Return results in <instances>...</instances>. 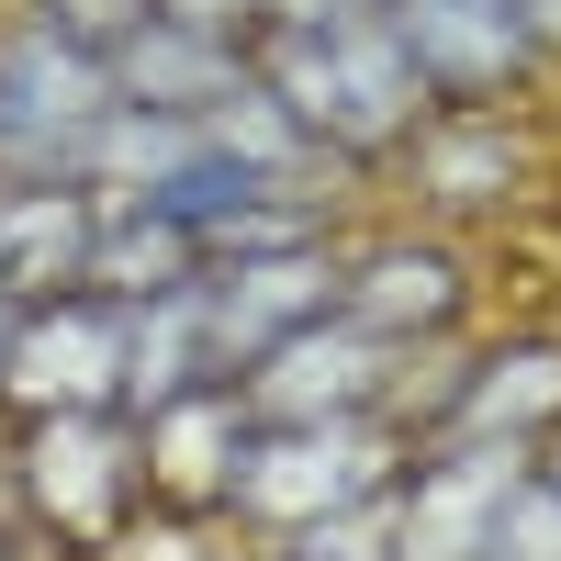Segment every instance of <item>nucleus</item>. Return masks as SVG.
<instances>
[{
	"mask_svg": "<svg viewBox=\"0 0 561 561\" xmlns=\"http://www.w3.org/2000/svg\"><path fill=\"white\" fill-rule=\"evenodd\" d=\"M528 472V449H494V438H438V460H415V472L382 494V539L393 561H483V528L505 483Z\"/></svg>",
	"mask_w": 561,
	"mask_h": 561,
	"instance_id": "6e6552de",
	"label": "nucleus"
},
{
	"mask_svg": "<svg viewBox=\"0 0 561 561\" xmlns=\"http://www.w3.org/2000/svg\"><path fill=\"white\" fill-rule=\"evenodd\" d=\"M0 102L23 124V180H68V147L113 113V57L68 45L57 23H23L0 34Z\"/></svg>",
	"mask_w": 561,
	"mask_h": 561,
	"instance_id": "1a4fd4ad",
	"label": "nucleus"
},
{
	"mask_svg": "<svg viewBox=\"0 0 561 561\" xmlns=\"http://www.w3.org/2000/svg\"><path fill=\"white\" fill-rule=\"evenodd\" d=\"M393 337H370V325L348 314H314L293 325L280 348H259L237 370V404H248V427H325V415H382L393 393Z\"/></svg>",
	"mask_w": 561,
	"mask_h": 561,
	"instance_id": "39448f33",
	"label": "nucleus"
},
{
	"mask_svg": "<svg viewBox=\"0 0 561 561\" xmlns=\"http://www.w3.org/2000/svg\"><path fill=\"white\" fill-rule=\"evenodd\" d=\"M147 23L214 34V45H248V34H259V0H147Z\"/></svg>",
	"mask_w": 561,
	"mask_h": 561,
	"instance_id": "6ab92c4d",
	"label": "nucleus"
},
{
	"mask_svg": "<svg viewBox=\"0 0 561 561\" xmlns=\"http://www.w3.org/2000/svg\"><path fill=\"white\" fill-rule=\"evenodd\" d=\"M382 23H393V45H404V68H415V90L427 102H494L505 79H528L550 45L517 23V0H382Z\"/></svg>",
	"mask_w": 561,
	"mask_h": 561,
	"instance_id": "0eeeda50",
	"label": "nucleus"
},
{
	"mask_svg": "<svg viewBox=\"0 0 561 561\" xmlns=\"http://www.w3.org/2000/svg\"><path fill=\"white\" fill-rule=\"evenodd\" d=\"M483 561H561V483L539 472V460L505 483L494 528H483Z\"/></svg>",
	"mask_w": 561,
	"mask_h": 561,
	"instance_id": "dca6fc26",
	"label": "nucleus"
},
{
	"mask_svg": "<svg viewBox=\"0 0 561 561\" xmlns=\"http://www.w3.org/2000/svg\"><path fill=\"white\" fill-rule=\"evenodd\" d=\"M237 449H248L237 382H203V393H169V404L135 415V472H147V505H225Z\"/></svg>",
	"mask_w": 561,
	"mask_h": 561,
	"instance_id": "9b49d317",
	"label": "nucleus"
},
{
	"mask_svg": "<svg viewBox=\"0 0 561 561\" xmlns=\"http://www.w3.org/2000/svg\"><path fill=\"white\" fill-rule=\"evenodd\" d=\"M438 203H505V180H517V147H505V124H460V135H427L415 147Z\"/></svg>",
	"mask_w": 561,
	"mask_h": 561,
	"instance_id": "2eb2a0df",
	"label": "nucleus"
},
{
	"mask_svg": "<svg viewBox=\"0 0 561 561\" xmlns=\"http://www.w3.org/2000/svg\"><path fill=\"white\" fill-rule=\"evenodd\" d=\"M203 304V348H214V382H237L259 348H280L293 325L337 314V259L325 248H259V259H214L192 280Z\"/></svg>",
	"mask_w": 561,
	"mask_h": 561,
	"instance_id": "423d86ee",
	"label": "nucleus"
},
{
	"mask_svg": "<svg viewBox=\"0 0 561 561\" xmlns=\"http://www.w3.org/2000/svg\"><path fill=\"white\" fill-rule=\"evenodd\" d=\"M460 304H472V270H460L438 237H393V248H370V259L337 270V314L370 325V337H393V348L449 337Z\"/></svg>",
	"mask_w": 561,
	"mask_h": 561,
	"instance_id": "f8f14e48",
	"label": "nucleus"
},
{
	"mask_svg": "<svg viewBox=\"0 0 561 561\" xmlns=\"http://www.w3.org/2000/svg\"><path fill=\"white\" fill-rule=\"evenodd\" d=\"M12 325H23V304H12V293H0V359H12Z\"/></svg>",
	"mask_w": 561,
	"mask_h": 561,
	"instance_id": "4be33fe9",
	"label": "nucleus"
},
{
	"mask_svg": "<svg viewBox=\"0 0 561 561\" xmlns=\"http://www.w3.org/2000/svg\"><path fill=\"white\" fill-rule=\"evenodd\" d=\"M124 325H135V304H113V293L23 304L0 393L23 415H124Z\"/></svg>",
	"mask_w": 561,
	"mask_h": 561,
	"instance_id": "20e7f679",
	"label": "nucleus"
},
{
	"mask_svg": "<svg viewBox=\"0 0 561 561\" xmlns=\"http://www.w3.org/2000/svg\"><path fill=\"white\" fill-rule=\"evenodd\" d=\"M237 79H248V45H214V34H180V23H135L113 45V102H135V113L203 124Z\"/></svg>",
	"mask_w": 561,
	"mask_h": 561,
	"instance_id": "4468645a",
	"label": "nucleus"
},
{
	"mask_svg": "<svg viewBox=\"0 0 561 561\" xmlns=\"http://www.w3.org/2000/svg\"><path fill=\"white\" fill-rule=\"evenodd\" d=\"M34 23H57L68 45H102V57H113V45L147 23V0H34Z\"/></svg>",
	"mask_w": 561,
	"mask_h": 561,
	"instance_id": "a211bd4d",
	"label": "nucleus"
},
{
	"mask_svg": "<svg viewBox=\"0 0 561 561\" xmlns=\"http://www.w3.org/2000/svg\"><path fill=\"white\" fill-rule=\"evenodd\" d=\"M0 180H23V124H12V102H0Z\"/></svg>",
	"mask_w": 561,
	"mask_h": 561,
	"instance_id": "412c9836",
	"label": "nucleus"
},
{
	"mask_svg": "<svg viewBox=\"0 0 561 561\" xmlns=\"http://www.w3.org/2000/svg\"><path fill=\"white\" fill-rule=\"evenodd\" d=\"M248 79L304 124V147H337V158H393L427 124V90H415L382 0L370 12H325V23H259Z\"/></svg>",
	"mask_w": 561,
	"mask_h": 561,
	"instance_id": "f257e3e1",
	"label": "nucleus"
},
{
	"mask_svg": "<svg viewBox=\"0 0 561 561\" xmlns=\"http://www.w3.org/2000/svg\"><path fill=\"white\" fill-rule=\"evenodd\" d=\"M539 472H550V483H561V427H550V460H539Z\"/></svg>",
	"mask_w": 561,
	"mask_h": 561,
	"instance_id": "5701e85b",
	"label": "nucleus"
},
{
	"mask_svg": "<svg viewBox=\"0 0 561 561\" xmlns=\"http://www.w3.org/2000/svg\"><path fill=\"white\" fill-rule=\"evenodd\" d=\"M550 427H561V337H517L472 359L438 415V438H494V449H539Z\"/></svg>",
	"mask_w": 561,
	"mask_h": 561,
	"instance_id": "ddd939ff",
	"label": "nucleus"
},
{
	"mask_svg": "<svg viewBox=\"0 0 561 561\" xmlns=\"http://www.w3.org/2000/svg\"><path fill=\"white\" fill-rule=\"evenodd\" d=\"M90 237H102V192L90 180H0V293L12 304L79 293Z\"/></svg>",
	"mask_w": 561,
	"mask_h": 561,
	"instance_id": "9d476101",
	"label": "nucleus"
},
{
	"mask_svg": "<svg viewBox=\"0 0 561 561\" xmlns=\"http://www.w3.org/2000/svg\"><path fill=\"white\" fill-rule=\"evenodd\" d=\"M12 483L34 505V528L57 550H113L147 505V472H135V427L124 415H23L12 438Z\"/></svg>",
	"mask_w": 561,
	"mask_h": 561,
	"instance_id": "7ed1b4c3",
	"label": "nucleus"
},
{
	"mask_svg": "<svg viewBox=\"0 0 561 561\" xmlns=\"http://www.w3.org/2000/svg\"><path fill=\"white\" fill-rule=\"evenodd\" d=\"M517 23H528L539 45H561V0H517Z\"/></svg>",
	"mask_w": 561,
	"mask_h": 561,
	"instance_id": "aec40b11",
	"label": "nucleus"
},
{
	"mask_svg": "<svg viewBox=\"0 0 561 561\" xmlns=\"http://www.w3.org/2000/svg\"><path fill=\"white\" fill-rule=\"evenodd\" d=\"M270 561H393V539H382V505H359V517H325V528H293Z\"/></svg>",
	"mask_w": 561,
	"mask_h": 561,
	"instance_id": "f3484780",
	"label": "nucleus"
},
{
	"mask_svg": "<svg viewBox=\"0 0 561 561\" xmlns=\"http://www.w3.org/2000/svg\"><path fill=\"white\" fill-rule=\"evenodd\" d=\"M393 494V438L382 415H325V427H248L237 472H225V505L248 528L293 539V528H325V517H359V505Z\"/></svg>",
	"mask_w": 561,
	"mask_h": 561,
	"instance_id": "f03ea898",
	"label": "nucleus"
}]
</instances>
